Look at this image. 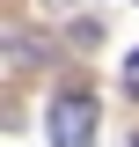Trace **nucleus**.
Masks as SVG:
<instances>
[{
    "instance_id": "2",
    "label": "nucleus",
    "mask_w": 139,
    "mask_h": 147,
    "mask_svg": "<svg viewBox=\"0 0 139 147\" xmlns=\"http://www.w3.org/2000/svg\"><path fill=\"white\" fill-rule=\"evenodd\" d=\"M124 88H132V96H139V52H132V59H124Z\"/></svg>"
},
{
    "instance_id": "1",
    "label": "nucleus",
    "mask_w": 139,
    "mask_h": 147,
    "mask_svg": "<svg viewBox=\"0 0 139 147\" xmlns=\"http://www.w3.org/2000/svg\"><path fill=\"white\" fill-rule=\"evenodd\" d=\"M95 125H103V103H95L88 88L51 96V110H44V132H51V147H95Z\"/></svg>"
}]
</instances>
